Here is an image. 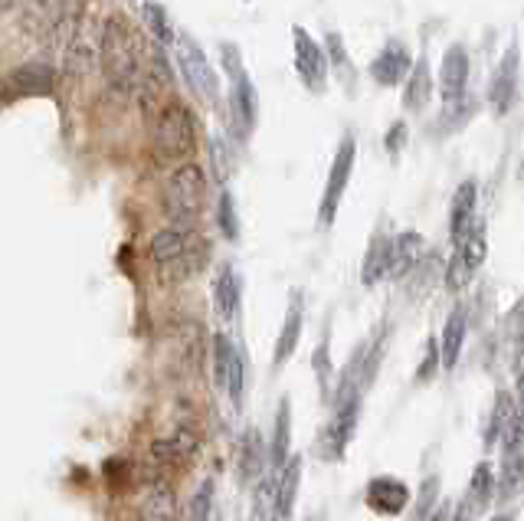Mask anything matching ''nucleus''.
I'll return each instance as SVG.
<instances>
[{"mask_svg": "<svg viewBox=\"0 0 524 521\" xmlns=\"http://www.w3.org/2000/svg\"><path fill=\"white\" fill-rule=\"evenodd\" d=\"M151 263L158 269L161 282H187L200 276L210 263V240L194 227H164L148 243Z\"/></svg>", "mask_w": 524, "mask_h": 521, "instance_id": "1", "label": "nucleus"}, {"mask_svg": "<svg viewBox=\"0 0 524 521\" xmlns=\"http://www.w3.org/2000/svg\"><path fill=\"white\" fill-rule=\"evenodd\" d=\"M99 66L112 89H131L141 73V33L125 14H112L102 23Z\"/></svg>", "mask_w": 524, "mask_h": 521, "instance_id": "2", "label": "nucleus"}, {"mask_svg": "<svg viewBox=\"0 0 524 521\" xmlns=\"http://www.w3.org/2000/svg\"><path fill=\"white\" fill-rule=\"evenodd\" d=\"M194 148H197L194 112H190L184 102H168L158 112V122H154V135H151L154 161L164 164V168H177V164L190 161Z\"/></svg>", "mask_w": 524, "mask_h": 521, "instance_id": "3", "label": "nucleus"}, {"mask_svg": "<svg viewBox=\"0 0 524 521\" xmlns=\"http://www.w3.org/2000/svg\"><path fill=\"white\" fill-rule=\"evenodd\" d=\"M207 207V174L200 164L184 161L164 184V213L171 227H194Z\"/></svg>", "mask_w": 524, "mask_h": 521, "instance_id": "4", "label": "nucleus"}, {"mask_svg": "<svg viewBox=\"0 0 524 521\" xmlns=\"http://www.w3.org/2000/svg\"><path fill=\"white\" fill-rule=\"evenodd\" d=\"M223 69L230 76V125H233V135L246 141L249 135L256 132V122H259V96H256V86L249 73L243 69V59L240 50L233 43H223Z\"/></svg>", "mask_w": 524, "mask_h": 521, "instance_id": "5", "label": "nucleus"}, {"mask_svg": "<svg viewBox=\"0 0 524 521\" xmlns=\"http://www.w3.org/2000/svg\"><path fill=\"white\" fill-rule=\"evenodd\" d=\"M171 63L181 69L184 82L190 86L197 99H204L207 105H217L220 99V79H217V69L210 66L207 53L190 40V37H177L174 40V59Z\"/></svg>", "mask_w": 524, "mask_h": 521, "instance_id": "6", "label": "nucleus"}, {"mask_svg": "<svg viewBox=\"0 0 524 521\" xmlns=\"http://www.w3.org/2000/svg\"><path fill=\"white\" fill-rule=\"evenodd\" d=\"M354 158H357L354 138L344 135V141H341L338 151H335V158H331L328 181H325V194H321V204H318V227H321V230H328L331 223H335V217H338L344 191H348L351 174H354Z\"/></svg>", "mask_w": 524, "mask_h": 521, "instance_id": "7", "label": "nucleus"}, {"mask_svg": "<svg viewBox=\"0 0 524 521\" xmlns=\"http://www.w3.org/2000/svg\"><path fill=\"white\" fill-rule=\"evenodd\" d=\"M213 381H217L220 394L230 400L233 407L243 404V390H246V358L236 348V341L230 335H213Z\"/></svg>", "mask_w": 524, "mask_h": 521, "instance_id": "8", "label": "nucleus"}, {"mask_svg": "<svg viewBox=\"0 0 524 521\" xmlns=\"http://www.w3.org/2000/svg\"><path fill=\"white\" fill-rule=\"evenodd\" d=\"M292 50H295V73H299L302 86L321 96L328 89V69H331L325 46L308 37L305 27H292Z\"/></svg>", "mask_w": 524, "mask_h": 521, "instance_id": "9", "label": "nucleus"}, {"mask_svg": "<svg viewBox=\"0 0 524 521\" xmlns=\"http://www.w3.org/2000/svg\"><path fill=\"white\" fill-rule=\"evenodd\" d=\"M357 420H361V394H335V413L325 430V456L341 459L348 453V446L354 440Z\"/></svg>", "mask_w": 524, "mask_h": 521, "instance_id": "10", "label": "nucleus"}, {"mask_svg": "<svg viewBox=\"0 0 524 521\" xmlns=\"http://www.w3.org/2000/svg\"><path fill=\"white\" fill-rule=\"evenodd\" d=\"M518 82H521V50L518 40H511L508 53L502 56V63L488 79V105L495 115H508L511 105L518 99Z\"/></svg>", "mask_w": 524, "mask_h": 521, "instance_id": "11", "label": "nucleus"}, {"mask_svg": "<svg viewBox=\"0 0 524 521\" xmlns=\"http://www.w3.org/2000/svg\"><path fill=\"white\" fill-rule=\"evenodd\" d=\"M302 485V459L289 456L279 472L269 476V521H292Z\"/></svg>", "mask_w": 524, "mask_h": 521, "instance_id": "12", "label": "nucleus"}, {"mask_svg": "<svg viewBox=\"0 0 524 521\" xmlns=\"http://www.w3.org/2000/svg\"><path fill=\"white\" fill-rule=\"evenodd\" d=\"M200 443H204V436H200L197 426H177V430L164 433L151 443L148 463L151 466H181L200 453Z\"/></svg>", "mask_w": 524, "mask_h": 521, "instance_id": "13", "label": "nucleus"}, {"mask_svg": "<svg viewBox=\"0 0 524 521\" xmlns=\"http://www.w3.org/2000/svg\"><path fill=\"white\" fill-rule=\"evenodd\" d=\"M469 50L462 43H452L449 50L443 53V63H439V96H443L446 105H456L462 99H469Z\"/></svg>", "mask_w": 524, "mask_h": 521, "instance_id": "14", "label": "nucleus"}, {"mask_svg": "<svg viewBox=\"0 0 524 521\" xmlns=\"http://www.w3.org/2000/svg\"><path fill=\"white\" fill-rule=\"evenodd\" d=\"M410 69H413V53L407 50V43L400 40H390L384 50L371 59V79L384 89L400 86V82L410 76Z\"/></svg>", "mask_w": 524, "mask_h": 521, "instance_id": "15", "label": "nucleus"}, {"mask_svg": "<svg viewBox=\"0 0 524 521\" xmlns=\"http://www.w3.org/2000/svg\"><path fill=\"white\" fill-rule=\"evenodd\" d=\"M269 469V446L262 443V433L259 430H249L240 436L236 443V476H240L243 485H256Z\"/></svg>", "mask_w": 524, "mask_h": 521, "instance_id": "16", "label": "nucleus"}, {"mask_svg": "<svg viewBox=\"0 0 524 521\" xmlns=\"http://www.w3.org/2000/svg\"><path fill=\"white\" fill-rule=\"evenodd\" d=\"M213 309H217V318L226 325H233L240 318L243 309V279L230 263H223L213 276Z\"/></svg>", "mask_w": 524, "mask_h": 521, "instance_id": "17", "label": "nucleus"}, {"mask_svg": "<svg viewBox=\"0 0 524 521\" xmlns=\"http://www.w3.org/2000/svg\"><path fill=\"white\" fill-rule=\"evenodd\" d=\"M364 502L377 515H400L403 508L410 505V489H407V482H400L393 476H380V479H371V485H367Z\"/></svg>", "mask_w": 524, "mask_h": 521, "instance_id": "18", "label": "nucleus"}, {"mask_svg": "<svg viewBox=\"0 0 524 521\" xmlns=\"http://www.w3.org/2000/svg\"><path fill=\"white\" fill-rule=\"evenodd\" d=\"M56 86V73L46 59H27L10 73V89L17 96H50Z\"/></svg>", "mask_w": 524, "mask_h": 521, "instance_id": "19", "label": "nucleus"}, {"mask_svg": "<svg viewBox=\"0 0 524 521\" xmlns=\"http://www.w3.org/2000/svg\"><path fill=\"white\" fill-rule=\"evenodd\" d=\"M475 207H479V181H462L459 191L452 194V207H449V236L452 243H462V236H466L472 227H475Z\"/></svg>", "mask_w": 524, "mask_h": 521, "instance_id": "20", "label": "nucleus"}, {"mask_svg": "<svg viewBox=\"0 0 524 521\" xmlns=\"http://www.w3.org/2000/svg\"><path fill=\"white\" fill-rule=\"evenodd\" d=\"M302 325H305L302 292H292L289 312H285L282 328H279V338H276V351H272V367H282L295 354V348H299V338H302Z\"/></svg>", "mask_w": 524, "mask_h": 521, "instance_id": "21", "label": "nucleus"}, {"mask_svg": "<svg viewBox=\"0 0 524 521\" xmlns=\"http://www.w3.org/2000/svg\"><path fill=\"white\" fill-rule=\"evenodd\" d=\"M423 256V236L416 230H403L390 240V266H387V279H403L410 276Z\"/></svg>", "mask_w": 524, "mask_h": 521, "instance_id": "22", "label": "nucleus"}, {"mask_svg": "<svg viewBox=\"0 0 524 521\" xmlns=\"http://www.w3.org/2000/svg\"><path fill=\"white\" fill-rule=\"evenodd\" d=\"M495 492V479H492V466L482 463L479 469L472 472V482H469V492L466 499L459 502L456 515H449V521H472L475 515L482 512V508L488 505V499H492Z\"/></svg>", "mask_w": 524, "mask_h": 521, "instance_id": "23", "label": "nucleus"}, {"mask_svg": "<svg viewBox=\"0 0 524 521\" xmlns=\"http://www.w3.org/2000/svg\"><path fill=\"white\" fill-rule=\"evenodd\" d=\"M407 86H403V105H407L410 112H423L426 105H430L433 92H436V82H433V69L426 63V56L413 59V69L410 76L403 79Z\"/></svg>", "mask_w": 524, "mask_h": 521, "instance_id": "24", "label": "nucleus"}, {"mask_svg": "<svg viewBox=\"0 0 524 521\" xmlns=\"http://www.w3.org/2000/svg\"><path fill=\"white\" fill-rule=\"evenodd\" d=\"M466 331H469V315L466 309H452V315L446 318L443 325V338H439V364L452 371V367L459 364V354H462V345H466Z\"/></svg>", "mask_w": 524, "mask_h": 521, "instance_id": "25", "label": "nucleus"}, {"mask_svg": "<svg viewBox=\"0 0 524 521\" xmlns=\"http://www.w3.org/2000/svg\"><path fill=\"white\" fill-rule=\"evenodd\" d=\"M289 443H292V404L289 397L279 404L276 426H272V443H269V472H279L289 459Z\"/></svg>", "mask_w": 524, "mask_h": 521, "instance_id": "26", "label": "nucleus"}, {"mask_svg": "<svg viewBox=\"0 0 524 521\" xmlns=\"http://www.w3.org/2000/svg\"><path fill=\"white\" fill-rule=\"evenodd\" d=\"M390 240H393V236H387V233H374L371 236V246H367L364 263H361V282H364V286H377L380 279H387Z\"/></svg>", "mask_w": 524, "mask_h": 521, "instance_id": "27", "label": "nucleus"}, {"mask_svg": "<svg viewBox=\"0 0 524 521\" xmlns=\"http://www.w3.org/2000/svg\"><path fill=\"white\" fill-rule=\"evenodd\" d=\"M141 521H177V495L168 482H154L141 502Z\"/></svg>", "mask_w": 524, "mask_h": 521, "instance_id": "28", "label": "nucleus"}, {"mask_svg": "<svg viewBox=\"0 0 524 521\" xmlns=\"http://www.w3.org/2000/svg\"><path fill=\"white\" fill-rule=\"evenodd\" d=\"M207 161H210V174L217 184H226L236 171V151L230 145V138L223 135H210L207 141Z\"/></svg>", "mask_w": 524, "mask_h": 521, "instance_id": "29", "label": "nucleus"}, {"mask_svg": "<svg viewBox=\"0 0 524 521\" xmlns=\"http://www.w3.org/2000/svg\"><path fill=\"white\" fill-rule=\"evenodd\" d=\"M145 23H148V30H151L154 43L164 46V50H168V46L177 40V37H174V27H171L168 10H164V7L158 4V0H148V4H145Z\"/></svg>", "mask_w": 524, "mask_h": 521, "instance_id": "30", "label": "nucleus"}, {"mask_svg": "<svg viewBox=\"0 0 524 521\" xmlns=\"http://www.w3.org/2000/svg\"><path fill=\"white\" fill-rule=\"evenodd\" d=\"M515 417H518V410H515V404H511V397L508 394H498L495 397V413H492V426H488V443H495L498 436H508V430H511V423H515Z\"/></svg>", "mask_w": 524, "mask_h": 521, "instance_id": "31", "label": "nucleus"}, {"mask_svg": "<svg viewBox=\"0 0 524 521\" xmlns=\"http://www.w3.org/2000/svg\"><path fill=\"white\" fill-rule=\"evenodd\" d=\"M217 223L226 240H240V213H236V197L230 191H220L217 200Z\"/></svg>", "mask_w": 524, "mask_h": 521, "instance_id": "32", "label": "nucleus"}, {"mask_svg": "<svg viewBox=\"0 0 524 521\" xmlns=\"http://www.w3.org/2000/svg\"><path fill=\"white\" fill-rule=\"evenodd\" d=\"M213 479H204L197 485V492L190 495V502H187V521H210L213 515Z\"/></svg>", "mask_w": 524, "mask_h": 521, "instance_id": "33", "label": "nucleus"}, {"mask_svg": "<svg viewBox=\"0 0 524 521\" xmlns=\"http://www.w3.org/2000/svg\"><path fill=\"white\" fill-rule=\"evenodd\" d=\"M325 56H328V66L341 69V73H351V59H348V50H344L341 33H335V30L328 33V40H325Z\"/></svg>", "mask_w": 524, "mask_h": 521, "instance_id": "34", "label": "nucleus"}, {"mask_svg": "<svg viewBox=\"0 0 524 521\" xmlns=\"http://www.w3.org/2000/svg\"><path fill=\"white\" fill-rule=\"evenodd\" d=\"M384 148H387V155L390 158H397L403 148H407V122H393L387 128V135H384Z\"/></svg>", "mask_w": 524, "mask_h": 521, "instance_id": "35", "label": "nucleus"}, {"mask_svg": "<svg viewBox=\"0 0 524 521\" xmlns=\"http://www.w3.org/2000/svg\"><path fill=\"white\" fill-rule=\"evenodd\" d=\"M439 489V479H430L423 485V492H420V502H416V518L413 521H430L433 515V502H436V492Z\"/></svg>", "mask_w": 524, "mask_h": 521, "instance_id": "36", "label": "nucleus"}, {"mask_svg": "<svg viewBox=\"0 0 524 521\" xmlns=\"http://www.w3.org/2000/svg\"><path fill=\"white\" fill-rule=\"evenodd\" d=\"M436 364H439V345H436V341H430V345H426V358L420 364V371H416V381H430L433 371H436Z\"/></svg>", "mask_w": 524, "mask_h": 521, "instance_id": "37", "label": "nucleus"}, {"mask_svg": "<svg viewBox=\"0 0 524 521\" xmlns=\"http://www.w3.org/2000/svg\"><path fill=\"white\" fill-rule=\"evenodd\" d=\"M518 394H521V404H524V371L518 374Z\"/></svg>", "mask_w": 524, "mask_h": 521, "instance_id": "38", "label": "nucleus"}, {"mask_svg": "<svg viewBox=\"0 0 524 521\" xmlns=\"http://www.w3.org/2000/svg\"><path fill=\"white\" fill-rule=\"evenodd\" d=\"M7 7H14V0H0V10H7Z\"/></svg>", "mask_w": 524, "mask_h": 521, "instance_id": "39", "label": "nucleus"}, {"mask_svg": "<svg viewBox=\"0 0 524 521\" xmlns=\"http://www.w3.org/2000/svg\"><path fill=\"white\" fill-rule=\"evenodd\" d=\"M492 521H511V515H498V518H492Z\"/></svg>", "mask_w": 524, "mask_h": 521, "instance_id": "40", "label": "nucleus"}, {"mask_svg": "<svg viewBox=\"0 0 524 521\" xmlns=\"http://www.w3.org/2000/svg\"><path fill=\"white\" fill-rule=\"evenodd\" d=\"M521 177H524V168H521Z\"/></svg>", "mask_w": 524, "mask_h": 521, "instance_id": "41", "label": "nucleus"}]
</instances>
